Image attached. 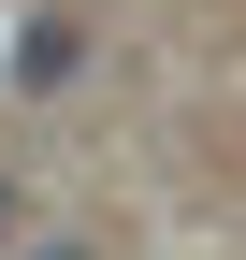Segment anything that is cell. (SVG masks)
Listing matches in <instances>:
<instances>
[{
    "label": "cell",
    "mask_w": 246,
    "mask_h": 260,
    "mask_svg": "<svg viewBox=\"0 0 246 260\" xmlns=\"http://www.w3.org/2000/svg\"><path fill=\"white\" fill-rule=\"evenodd\" d=\"M0 232H15V188H0Z\"/></svg>",
    "instance_id": "cell-3"
},
{
    "label": "cell",
    "mask_w": 246,
    "mask_h": 260,
    "mask_svg": "<svg viewBox=\"0 0 246 260\" xmlns=\"http://www.w3.org/2000/svg\"><path fill=\"white\" fill-rule=\"evenodd\" d=\"M29 260H87V246H29Z\"/></svg>",
    "instance_id": "cell-2"
},
{
    "label": "cell",
    "mask_w": 246,
    "mask_h": 260,
    "mask_svg": "<svg viewBox=\"0 0 246 260\" xmlns=\"http://www.w3.org/2000/svg\"><path fill=\"white\" fill-rule=\"evenodd\" d=\"M15 87H29V102L87 87V29H73V15H29V29H15Z\"/></svg>",
    "instance_id": "cell-1"
}]
</instances>
